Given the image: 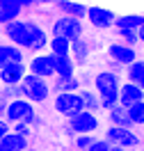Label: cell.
I'll list each match as a JSON object with an SVG mask.
<instances>
[{
	"instance_id": "obj_1",
	"label": "cell",
	"mask_w": 144,
	"mask_h": 151,
	"mask_svg": "<svg viewBox=\"0 0 144 151\" xmlns=\"http://www.w3.org/2000/svg\"><path fill=\"white\" fill-rule=\"evenodd\" d=\"M121 76L112 71V69H103L98 73L92 76V89L98 94V101H101V110L103 112H110L112 108H117V92H119V85H121Z\"/></svg>"
},
{
	"instance_id": "obj_2",
	"label": "cell",
	"mask_w": 144,
	"mask_h": 151,
	"mask_svg": "<svg viewBox=\"0 0 144 151\" xmlns=\"http://www.w3.org/2000/svg\"><path fill=\"white\" fill-rule=\"evenodd\" d=\"M2 119L9 124V126H14V124H25V126H30V128L37 126V124L41 122V119H39V110L32 103H28L23 96H21V99H14V101L7 103Z\"/></svg>"
},
{
	"instance_id": "obj_3",
	"label": "cell",
	"mask_w": 144,
	"mask_h": 151,
	"mask_svg": "<svg viewBox=\"0 0 144 151\" xmlns=\"http://www.w3.org/2000/svg\"><path fill=\"white\" fill-rule=\"evenodd\" d=\"M19 89H21V96H23L28 103H32L34 108H37L39 103H46L48 99H50V94H53L48 80H41V78L30 76V73H25V78L21 80Z\"/></svg>"
},
{
	"instance_id": "obj_4",
	"label": "cell",
	"mask_w": 144,
	"mask_h": 151,
	"mask_svg": "<svg viewBox=\"0 0 144 151\" xmlns=\"http://www.w3.org/2000/svg\"><path fill=\"white\" fill-rule=\"evenodd\" d=\"M50 37H62L67 41H73V39L85 37V23L78 19H69V16H62L57 14L55 19L50 21V30H48Z\"/></svg>"
},
{
	"instance_id": "obj_5",
	"label": "cell",
	"mask_w": 144,
	"mask_h": 151,
	"mask_svg": "<svg viewBox=\"0 0 144 151\" xmlns=\"http://www.w3.org/2000/svg\"><path fill=\"white\" fill-rule=\"evenodd\" d=\"M103 140L112 147H119V149H140L142 147V135L137 131H130V128H117V126H107Z\"/></svg>"
},
{
	"instance_id": "obj_6",
	"label": "cell",
	"mask_w": 144,
	"mask_h": 151,
	"mask_svg": "<svg viewBox=\"0 0 144 151\" xmlns=\"http://www.w3.org/2000/svg\"><path fill=\"white\" fill-rule=\"evenodd\" d=\"M107 57H110V66H112V71H121V66H130L135 60H140L137 55V48H130L121 44V41H112V44H107Z\"/></svg>"
},
{
	"instance_id": "obj_7",
	"label": "cell",
	"mask_w": 144,
	"mask_h": 151,
	"mask_svg": "<svg viewBox=\"0 0 144 151\" xmlns=\"http://www.w3.org/2000/svg\"><path fill=\"white\" fill-rule=\"evenodd\" d=\"M144 16L137 12V14H117L115 23H112V32L117 35V41L119 39L128 37V35H144Z\"/></svg>"
},
{
	"instance_id": "obj_8",
	"label": "cell",
	"mask_w": 144,
	"mask_h": 151,
	"mask_svg": "<svg viewBox=\"0 0 144 151\" xmlns=\"http://www.w3.org/2000/svg\"><path fill=\"white\" fill-rule=\"evenodd\" d=\"M28 28H30V16H23L19 21H11L7 25H2V35L7 39V44L25 50V46H28Z\"/></svg>"
},
{
	"instance_id": "obj_9",
	"label": "cell",
	"mask_w": 144,
	"mask_h": 151,
	"mask_svg": "<svg viewBox=\"0 0 144 151\" xmlns=\"http://www.w3.org/2000/svg\"><path fill=\"white\" fill-rule=\"evenodd\" d=\"M67 124H69V128L73 131V135H96L98 128H101L98 114L87 112V110H82V112H78L76 117L67 119Z\"/></svg>"
},
{
	"instance_id": "obj_10",
	"label": "cell",
	"mask_w": 144,
	"mask_h": 151,
	"mask_svg": "<svg viewBox=\"0 0 144 151\" xmlns=\"http://www.w3.org/2000/svg\"><path fill=\"white\" fill-rule=\"evenodd\" d=\"M48 28H44L37 19H30V28H28V46L25 50L32 53V55H39V53H46V46H48Z\"/></svg>"
},
{
	"instance_id": "obj_11",
	"label": "cell",
	"mask_w": 144,
	"mask_h": 151,
	"mask_svg": "<svg viewBox=\"0 0 144 151\" xmlns=\"http://www.w3.org/2000/svg\"><path fill=\"white\" fill-rule=\"evenodd\" d=\"M117 19V12H112L110 7H101V5H87L85 21L94 30H112V23Z\"/></svg>"
},
{
	"instance_id": "obj_12",
	"label": "cell",
	"mask_w": 144,
	"mask_h": 151,
	"mask_svg": "<svg viewBox=\"0 0 144 151\" xmlns=\"http://www.w3.org/2000/svg\"><path fill=\"white\" fill-rule=\"evenodd\" d=\"M53 108L64 119H71L78 112H82V103H80L78 94H55L53 96Z\"/></svg>"
},
{
	"instance_id": "obj_13",
	"label": "cell",
	"mask_w": 144,
	"mask_h": 151,
	"mask_svg": "<svg viewBox=\"0 0 144 151\" xmlns=\"http://www.w3.org/2000/svg\"><path fill=\"white\" fill-rule=\"evenodd\" d=\"M117 103L119 108H130L135 103H144V89L133 83H121L117 92Z\"/></svg>"
},
{
	"instance_id": "obj_14",
	"label": "cell",
	"mask_w": 144,
	"mask_h": 151,
	"mask_svg": "<svg viewBox=\"0 0 144 151\" xmlns=\"http://www.w3.org/2000/svg\"><path fill=\"white\" fill-rule=\"evenodd\" d=\"M25 69H28V73H30V76H37V78H41V80H48V83L55 78V73H53V66H50V62H48V53L32 55V60L25 64Z\"/></svg>"
},
{
	"instance_id": "obj_15",
	"label": "cell",
	"mask_w": 144,
	"mask_h": 151,
	"mask_svg": "<svg viewBox=\"0 0 144 151\" xmlns=\"http://www.w3.org/2000/svg\"><path fill=\"white\" fill-rule=\"evenodd\" d=\"M28 69H25V62H16V64H7L5 69H0V85L7 87H19L21 80L25 78Z\"/></svg>"
},
{
	"instance_id": "obj_16",
	"label": "cell",
	"mask_w": 144,
	"mask_h": 151,
	"mask_svg": "<svg viewBox=\"0 0 144 151\" xmlns=\"http://www.w3.org/2000/svg\"><path fill=\"white\" fill-rule=\"evenodd\" d=\"M69 55H71V60L78 64V69L85 64L87 60H89V55H92V44L87 41V37L73 39V41L69 44Z\"/></svg>"
},
{
	"instance_id": "obj_17",
	"label": "cell",
	"mask_w": 144,
	"mask_h": 151,
	"mask_svg": "<svg viewBox=\"0 0 144 151\" xmlns=\"http://www.w3.org/2000/svg\"><path fill=\"white\" fill-rule=\"evenodd\" d=\"M53 7L57 14L62 16H69V19H78V21H85L87 14V5L85 2H71V0H59V2H53Z\"/></svg>"
},
{
	"instance_id": "obj_18",
	"label": "cell",
	"mask_w": 144,
	"mask_h": 151,
	"mask_svg": "<svg viewBox=\"0 0 144 151\" xmlns=\"http://www.w3.org/2000/svg\"><path fill=\"white\" fill-rule=\"evenodd\" d=\"M23 14L25 12L21 7V0H0V25L23 19Z\"/></svg>"
},
{
	"instance_id": "obj_19",
	"label": "cell",
	"mask_w": 144,
	"mask_h": 151,
	"mask_svg": "<svg viewBox=\"0 0 144 151\" xmlns=\"http://www.w3.org/2000/svg\"><path fill=\"white\" fill-rule=\"evenodd\" d=\"M80 87L78 76H55L50 80V89H55V94H78Z\"/></svg>"
},
{
	"instance_id": "obj_20",
	"label": "cell",
	"mask_w": 144,
	"mask_h": 151,
	"mask_svg": "<svg viewBox=\"0 0 144 151\" xmlns=\"http://www.w3.org/2000/svg\"><path fill=\"white\" fill-rule=\"evenodd\" d=\"M48 62L53 66V73L55 76H76L78 73V64L71 60V55L67 57H55L48 53Z\"/></svg>"
},
{
	"instance_id": "obj_21",
	"label": "cell",
	"mask_w": 144,
	"mask_h": 151,
	"mask_svg": "<svg viewBox=\"0 0 144 151\" xmlns=\"http://www.w3.org/2000/svg\"><path fill=\"white\" fill-rule=\"evenodd\" d=\"M16 62H25V53L11 44H0V69H5L7 64H16Z\"/></svg>"
},
{
	"instance_id": "obj_22",
	"label": "cell",
	"mask_w": 144,
	"mask_h": 151,
	"mask_svg": "<svg viewBox=\"0 0 144 151\" xmlns=\"http://www.w3.org/2000/svg\"><path fill=\"white\" fill-rule=\"evenodd\" d=\"M78 99H80V103H82V110L94 112V114L101 112V101H98V94H96L92 87H80V89H78Z\"/></svg>"
},
{
	"instance_id": "obj_23",
	"label": "cell",
	"mask_w": 144,
	"mask_h": 151,
	"mask_svg": "<svg viewBox=\"0 0 144 151\" xmlns=\"http://www.w3.org/2000/svg\"><path fill=\"white\" fill-rule=\"evenodd\" d=\"M28 147H30V140H25V137H21L11 131L0 140V151H25Z\"/></svg>"
},
{
	"instance_id": "obj_24",
	"label": "cell",
	"mask_w": 144,
	"mask_h": 151,
	"mask_svg": "<svg viewBox=\"0 0 144 151\" xmlns=\"http://www.w3.org/2000/svg\"><path fill=\"white\" fill-rule=\"evenodd\" d=\"M107 122H110V126H117V128H130V131H135V126L130 124V119H128L126 108H119V105L107 112Z\"/></svg>"
},
{
	"instance_id": "obj_25",
	"label": "cell",
	"mask_w": 144,
	"mask_h": 151,
	"mask_svg": "<svg viewBox=\"0 0 144 151\" xmlns=\"http://www.w3.org/2000/svg\"><path fill=\"white\" fill-rule=\"evenodd\" d=\"M126 83H133V85L142 87L144 85V62L142 60H135L130 66H126Z\"/></svg>"
},
{
	"instance_id": "obj_26",
	"label": "cell",
	"mask_w": 144,
	"mask_h": 151,
	"mask_svg": "<svg viewBox=\"0 0 144 151\" xmlns=\"http://www.w3.org/2000/svg\"><path fill=\"white\" fill-rule=\"evenodd\" d=\"M69 44H71V41H67V39H62V37H50L46 48H48V53H50V55L67 57L69 55Z\"/></svg>"
},
{
	"instance_id": "obj_27",
	"label": "cell",
	"mask_w": 144,
	"mask_h": 151,
	"mask_svg": "<svg viewBox=\"0 0 144 151\" xmlns=\"http://www.w3.org/2000/svg\"><path fill=\"white\" fill-rule=\"evenodd\" d=\"M126 112H128V119H130V124L135 128H142L144 126V103L130 105V108H126Z\"/></svg>"
},
{
	"instance_id": "obj_28",
	"label": "cell",
	"mask_w": 144,
	"mask_h": 151,
	"mask_svg": "<svg viewBox=\"0 0 144 151\" xmlns=\"http://www.w3.org/2000/svg\"><path fill=\"white\" fill-rule=\"evenodd\" d=\"M96 135H76L73 137V149L76 151H87L92 144H94Z\"/></svg>"
},
{
	"instance_id": "obj_29",
	"label": "cell",
	"mask_w": 144,
	"mask_h": 151,
	"mask_svg": "<svg viewBox=\"0 0 144 151\" xmlns=\"http://www.w3.org/2000/svg\"><path fill=\"white\" fill-rule=\"evenodd\" d=\"M0 99H2L5 103H9V101H14V99H21V89H19V87L2 85V87H0Z\"/></svg>"
},
{
	"instance_id": "obj_30",
	"label": "cell",
	"mask_w": 144,
	"mask_h": 151,
	"mask_svg": "<svg viewBox=\"0 0 144 151\" xmlns=\"http://www.w3.org/2000/svg\"><path fill=\"white\" fill-rule=\"evenodd\" d=\"M9 131L16 133V135H21V137H25V140H30L32 128H30V126H25V124H14V126H9Z\"/></svg>"
},
{
	"instance_id": "obj_31",
	"label": "cell",
	"mask_w": 144,
	"mask_h": 151,
	"mask_svg": "<svg viewBox=\"0 0 144 151\" xmlns=\"http://www.w3.org/2000/svg\"><path fill=\"white\" fill-rule=\"evenodd\" d=\"M87 151H110V144H107L103 137H96L94 144H92V147H89Z\"/></svg>"
},
{
	"instance_id": "obj_32",
	"label": "cell",
	"mask_w": 144,
	"mask_h": 151,
	"mask_svg": "<svg viewBox=\"0 0 144 151\" xmlns=\"http://www.w3.org/2000/svg\"><path fill=\"white\" fill-rule=\"evenodd\" d=\"M7 133H9V124H7L5 119H2V117H0V140H2Z\"/></svg>"
},
{
	"instance_id": "obj_33",
	"label": "cell",
	"mask_w": 144,
	"mask_h": 151,
	"mask_svg": "<svg viewBox=\"0 0 144 151\" xmlns=\"http://www.w3.org/2000/svg\"><path fill=\"white\" fill-rule=\"evenodd\" d=\"M62 131H64V135H67L69 140L73 142V137H76V135H73V131H71V128H69V124H64V126H62Z\"/></svg>"
},
{
	"instance_id": "obj_34",
	"label": "cell",
	"mask_w": 144,
	"mask_h": 151,
	"mask_svg": "<svg viewBox=\"0 0 144 151\" xmlns=\"http://www.w3.org/2000/svg\"><path fill=\"white\" fill-rule=\"evenodd\" d=\"M5 108H7V103H5V101H2V99H0V117H2V114H5Z\"/></svg>"
},
{
	"instance_id": "obj_35",
	"label": "cell",
	"mask_w": 144,
	"mask_h": 151,
	"mask_svg": "<svg viewBox=\"0 0 144 151\" xmlns=\"http://www.w3.org/2000/svg\"><path fill=\"white\" fill-rule=\"evenodd\" d=\"M110 151H126V149H119V147H112V144H110Z\"/></svg>"
},
{
	"instance_id": "obj_36",
	"label": "cell",
	"mask_w": 144,
	"mask_h": 151,
	"mask_svg": "<svg viewBox=\"0 0 144 151\" xmlns=\"http://www.w3.org/2000/svg\"><path fill=\"white\" fill-rule=\"evenodd\" d=\"M25 151H34V149H32V147H28V149H25Z\"/></svg>"
},
{
	"instance_id": "obj_37",
	"label": "cell",
	"mask_w": 144,
	"mask_h": 151,
	"mask_svg": "<svg viewBox=\"0 0 144 151\" xmlns=\"http://www.w3.org/2000/svg\"><path fill=\"white\" fill-rule=\"evenodd\" d=\"M0 87H2V85H0Z\"/></svg>"
}]
</instances>
